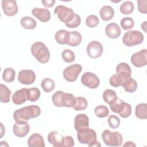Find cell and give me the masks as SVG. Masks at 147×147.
Wrapping results in <instances>:
<instances>
[{
    "label": "cell",
    "instance_id": "obj_1",
    "mask_svg": "<svg viewBox=\"0 0 147 147\" xmlns=\"http://www.w3.org/2000/svg\"><path fill=\"white\" fill-rule=\"evenodd\" d=\"M41 114V109L37 105H30L16 110L13 114L16 122L28 121L31 118L38 117Z\"/></svg>",
    "mask_w": 147,
    "mask_h": 147
},
{
    "label": "cell",
    "instance_id": "obj_2",
    "mask_svg": "<svg viewBox=\"0 0 147 147\" xmlns=\"http://www.w3.org/2000/svg\"><path fill=\"white\" fill-rule=\"evenodd\" d=\"M32 55L40 63L44 64L48 62L50 58V52L45 44L37 41L32 44L30 48Z\"/></svg>",
    "mask_w": 147,
    "mask_h": 147
},
{
    "label": "cell",
    "instance_id": "obj_3",
    "mask_svg": "<svg viewBox=\"0 0 147 147\" xmlns=\"http://www.w3.org/2000/svg\"><path fill=\"white\" fill-rule=\"evenodd\" d=\"M77 132V138L80 144H87L88 146H101L97 141L96 133L94 130L88 127Z\"/></svg>",
    "mask_w": 147,
    "mask_h": 147
},
{
    "label": "cell",
    "instance_id": "obj_4",
    "mask_svg": "<svg viewBox=\"0 0 147 147\" xmlns=\"http://www.w3.org/2000/svg\"><path fill=\"white\" fill-rule=\"evenodd\" d=\"M109 106L113 112L118 114L122 118H127L131 114V106L130 105L123 102L121 99L117 98Z\"/></svg>",
    "mask_w": 147,
    "mask_h": 147
},
{
    "label": "cell",
    "instance_id": "obj_5",
    "mask_svg": "<svg viewBox=\"0 0 147 147\" xmlns=\"http://www.w3.org/2000/svg\"><path fill=\"white\" fill-rule=\"evenodd\" d=\"M102 137L104 143L110 146H119L122 145L123 138L121 133L118 131H110L109 130H105Z\"/></svg>",
    "mask_w": 147,
    "mask_h": 147
},
{
    "label": "cell",
    "instance_id": "obj_6",
    "mask_svg": "<svg viewBox=\"0 0 147 147\" xmlns=\"http://www.w3.org/2000/svg\"><path fill=\"white\" fill-rule=\"evenodd\" d=\"M144 40V35L138 30H129L122 38L123 43L127 47H133L140 44Z\"/></svg>",
    "mask_w": 147,
    "mask_h": 147
},
{
    "label": "cell",
    "instance_id": "obj_7",
    "mask_svg": "<svg viewBox=\"0 0 147 147\" xmlns=\"http://www.w3.org/2000/svg\"><path fill=\"white\" fill-rule=\"evenodd\" d=\"M54 13L57 14L58 18L65 24L71 22L75 16L74 10L63 5L57 6L54 10Z\"/></svg>",
    "mask_w": 147,
    "mask_h": 147
},
{
    "label": "cell",
    "instance_id": "obj_8",
    "mask_svg": "<svg viewBox=\"0 0 147 147\" xmlns=\"http://www.w3.org/2000/svg\"><path fill=\"white\" fill-rule=\"evenodd\" d=\"M82 70V67L79 64H71L63 71V77L68 82H75Z\"/></svg>",
    "mask_w": 147,
    "mask_h": 147
},
{
    "label": "cell",
    "instance_id": "obj_9",
    "mask_svg": "<svg viewBox=\"0 0 147 147\" xmlns=\"http://www.w3.org/2000/svg\"><path fill=\"white\" fill-rule=\"evenodd\" d=\"M82 83L91 89L96 88L100 84V80L98 77L94 73L91 72H86L81 78Z\"/></svg>",
    "mask_w": 147,
    "mask_h": 147
},
{
    "label": "cell",
    "instance_id": "obj_10",
    "mask_svg": "<svg viewBox=\"0 0 147 147\" xmlns=\"http://www.w3.org/2000/svg\"><path fill=\"white\" fill-rule=\"evenodd\" d=\"M87 53L92 59H97L103 53V48L100 42L98 41H92L88 43L86 48Z\"/></svg>",
    "mask_w": 147,
    "mask_h": 147
},
{
    "label": "cell",
    "instance_id": "obj_11",
    "mask_svg": "<svg viewBox=\"0 0 147 147\" xmlns=\"http://www.w3.org/2000/svg\"><path fill=\"white\" fill-rule=\"evenodd\" d=\"M146 52L147 50L144 49L133 53L130 58L133 65L138 68L145 66L147 64Z\"/></svg>",
    "mask_w": 147,
    "mask_h": 147
},
{
    "label": "cell",
    "instance_id": "obj_12",
    "mask_svg": "<svg viewBox=\"0 0 147 147\" xmlns=\"http://www.w3.org/2000/svg\"><path fill=\"white\" fill-rule=\"evenodd\" d=\"M36 80V74L31 69H23L19 72L18 80L21 84L29 85L34 82Z\"/></svg>",
    "mask_w": 147,
    "mask_h": 147
},
{
    "label": "cell",
    "instance_id": "obj_13",
    "mask_svg": "<svg viewBox=\"0 0 147 147\" xmlns=\"http://www.w3.org/2000/svg\"><path fill=\"white\" fill-rule=\"evenodd\" d=\"M1 4L3 11L6 16L12 17L17 13L18 9L16 1L2 0Z\"/></svg>",
    "mask_w": 147,
    "mask_h": 147
},
{
    "label": "cell",
    "instance_id": "obj_14",
    "mask_svg": "<svg viewBox=\"0 0 147 147\" xmlns=\"http://www.w3.org/2000/svg\"><path fill=\"white\" fill-rule=\"evenodd\" d=\"M30 130V126L26 121L16 122L13 127L14 134L18 137L26 136Z\"/></svg>",
    "mask_w": 147,
    "mask_h": 147
},
{
    "label": "cell",
    "instance_id": "obj_15",
    "mask_svg": "<svg viewBox=\"0 0 147 147\" xmlns=\"http://www.w3.org/2000/svg\"><path fill=\"white\" fill-rule=\"evenodd\" d=\"M74 127L78 131L89 127L88 117L85 114H79L74 119Z\"/></svg>",
    "mask_w": 147,
    "mask_h": 147
},
{
    "label": "cell",
    "instance_id": "obj_16",
    "mask_svg": "<svg viewBox=\"0 0 147 147\" xmlns=\"http://www.w3.org/2000/svg\"><path fill=\"white\" fill-rule=\"evenodd\" d=\"M32 14L39 21L42 22H48L51 19L50 11L48 9L45 8L34 7L32 10Z\"/></svg>",
    "mask_w": 147,
    "mask_h": 147
},
{
    "label": "cell",
    "instance_id": "obj_17",
    "mask_svg": "<svg viewBox=\"0 0 147 147\" xmlns=\"http://www.w3.org/2000/svg\"><path fill=\"white\" fill-rule=\"evenodd\" d=\"M48 141L54 147H61L63 145L64 136L57 131H52L48 135Z\"/></svg>",
    "mask_w": 147,
    "mask_h": 147
},
{
    "label": "cell",
    "instance_id": "obj_18",
    "mask_svg": "<svg viewBox=\"0 0 147 147\" xmlns=\"http://www.w3.org/2000/svg\"><path fill=\"white\" fill-rule=\"evenodd\" d=\"M105 33L108 37L114 39L121 35V29L117 24L111 22L106 26Z\"/></svg>",
    "mask_w": 147,
    "mask_h": 147
},
{
    "label": "cell",
    "instance_id": "obj_19",
    "mask_svg": "<svg viewBox=\"0 0 147 147\" xmlns=\"http://www.w3.org/2000/svg\"><path fill=\"white\" fill-rule=\"evenodd\" d=\"M116 72L125 80L131 77V69L130 67L126 63H120L116 67Z\"/></svg>",
    "mask_w": 147,
    "mask_h": 147
},
{
    "label": "cell",
    "instance_id": "obj_20",
    "mask_svg": "<svg viewBox=\"0 0 147 147\" xmlns=\"http://www.w3.org/2000/svg\"><path fill=\"white\" fill-rule=\"evenodd\" d=\"M28 145L29 147H45L42 136L38 133L32 134L28 140Z\"/></svg>",
    "mask_w": 147,
    "mask_h": 147
},
{
    "label": "cell",
    "instance_id": "obj_21",
    "mask_svg": "<svg viewBox=\"0 0 147 147\" xmlns=\"http://www.w3.org/2000/svg\"><path fill=\"white\" fill-rule=\"evenodd\" d=\"M26 88H24L17 90L12 96L13 102L17 105H20L26 102L27 100L26 97Z\"/></svg>",
    "mask_w": 147,
    "mask_h": 147
},
{
    "label": "cell",
    "instance_id": "obj_22",
    "mask_svg": "<svg viewBox=\"0 0 147 147\" xmlns=\"http://www.w3.org/2000/svg\"><path fill=\"white\" fill-rule=\"evenodd\" d=\"M55 38L56 41L59 44H67L69 41L70 33L66 30H59L55 33Z\"/></svg>",
    "mask_w": 147,
    "mask_h": 147
},
{
    "label": "cell",
    "instance_id": "obj_23",
    "mask_svg": "<svg viewBox=\"0 0 147 147\" xmlns=\"http://www.w3.org/2000/svg\"><path fill=\"white\" fill-rule=\"evenodd\" d=\"M99 15L102 20L107 21L113 18L114 10L110 6H103L99 10Z\"/></svg>",
    "mask_w": 147,
    "mask_h": 147
},
{
    "label": "cell",
    "instance_id": "obj_24",
    "mask_svg": "<svg viewBox=\"0 0 147 147\" xmlns=\"http://www.w3.org/2000/svg\"><path fill=\"white\" fill-rule=\"evenodd\" d=\"M122 86L123 87L125 91L127 92L132 93L135 92V91L137 90V83L134 79L130 77L129 78L125 79L123 81L122 84Z\"/></svg>",
    "mask_w": 147,
    "mask_h": 147
},
{
    "label": "cell",
    "instance_id": "obj_25",
    "mask_svg": "<svg viewBox=\"0 0 147 147\" xmlns=\"http://www.w3.org/2000/svg\"><path fill=\"white\" fill-rule=\"evenodd\" d=\"M21 26L25 29H33L36 27L37 23L35 20L29 16H25L20 20Z\"/></svg>",
    "mask_w": 147,
    "mask_h": 147
},
{
    "label": "cell",
    "instance_id": "obj_26",
    "mask_svg": "<svg viewBox=\"0 0 147 147\" xmlns=\"http://www.w3.org/2000/svg\"><path fill=\"white\" fill-rule=\"evenodd\" d=\"M136 116L141 119L147 118V105L145 103H141L137 105L135 109Z\"/></svg>",
    "mask_w": 147,
    "mask_h": 147
},
{
    "label": "cell",
    "instance_id": "obj_27",
    "mask_svg": "<svg viewBox=\"0 0 147 147\" xmlns=\"http://www.w3.org/2000/svg\"><path fill=\"white\" fill-rule=\"evenodd\" d=\"M76 102V98L74 95L70 93H64L62 99L61 103L63 107H73Z\"/></svg>",
    "mask_w": 147,
    "mask_h": 147
},
{
    "label": "cell",
    "instance_id": "obj_28",
    "mask_svg": "<svg viewBox=\"0 0 147 147\" xmlns=\"http://www.w3.org/2000/svg\"><path fill=\"white\" fill-rule=\"evenodd\" d=\"M70 33V38L67 45L71 47H76L79 45L82 40V37L81 34L77 31L69 32Z\"/></svg>",
    "mask_w": 147,
    "mask_h": 147
},
{
    "label": "cell",
    "instance_id": "obj_29",
    "mask_svg": "<svg viewBox=\"0 0 147 147\" xmlns=\"http://www.w3.org/2000/svg\"><path fill=\"white\" fill-rule=\"evenodd\" d=\"M11 91L8 87L3 84H0V100L2 103H8L10 102Z\"/></svg>",
    "mask_w": 147,
    "mask_h": 147
},
{
    "label": "cell",
    "instance_id": "obj_30",
    "mask_svg": "<svg viewBox=\"0 0 147 147\" xmlns=\"http://www.w3.org/2000/svg\"><path fill=\"white\" fill-rule=\"evenodd\" d=\"M41 92L37 87H32L26 90L27 100L30 102H36L40 97Z\"/></svg>",
    "mask_w": 147,
    "mask_h": 147
},
{
    "label": "cell",
    "instance_id": "obj_31",
    "mask_svg": "<svg viewBox=\"0 0 147 147\" xmlns=\"http://www.w3.org/2000/svg\"><path fill=\"white\" fill-rule=\"evenodd\" d=\"M118 98L116 92L111 89H107L103 93V99L104 101L109 105L114 102Z\"/></svg>",
    "mask_w": 147,
    "mask_h": 147
},
{
    "label": "cell",
    "instance_id": "obj_32",
    "mask_svg": "<svg viewBox=\"0 0 147 147\" xmlns=\"http://www.w3.org/2000/svg\"><path fill=\"white\" fill-rule=\"evenodd\" d=\"M16 76V71L14 69L8 67L5 68L2 74L3 80L7 82L10 83L14 81Z\"/></svg>",
    "mask_w": 147,
    "mask_h": 147
},
{
    "label": "cell",
    "instance_id": "obj_33",
    "mask_svg": "<svg viewBox=\"0 0 147 147\" xmlns=\"http://www.w3.org/2000/svg\"><path fill=\"white\" fill-rule=\"evenodd\" d=\"M88 106L87 99L82 96H78L76 98V102L73 108L76 111H82L86 109Z\"/></svg>",
    "mask_w": 147,
    "mask_h": 147
},
{
    "label": "cell",
    "instance_id": "obj_34",
    "mask_svg": "<svg viewBox=\"0 0 147 147\" xmlns=\"http://www.w3.org/2000/svg\"><path fill=\"white\" fill-rule=\"evenodd\" d=\"M41 86L45 92H50L54 89L55 84V82L52 79L47 78L42 80Z\"/></svg>",
    "mask_w": 147,
    "mask_h": 147
},
{
    "label": "cell",
    "instance_id": "obj_35",
    "mask_svg": "<svg viewBox=\"0 0 147 147\" xmlns=\"http://www.w3.org/2000/svg\"><path fill=\"white\" fill-rule=\"evenodd\" d=\"M119 10L121 13L123 14H130L134 10V5L131 1H125L121 4Z\"/></svg>",
    "mask_w": 147,
    "mask_h": 147
},
{
    "label": "cell",
    "instance_id": "obj_36",
    "mask_svg": "<svg viewBox=\"0 0 147 147\" xmlns=\"http://www.w3.org/2000/svg\"><path fill=\"white\" fill-rule=\"evenodd\" d=\"M95 114L98 118H105L107 117L109 114V110L107 107L105 105H99L94 109Z\"/></svg>",
    "mask_w": 147,
    "mask_h": 147
},
{
    "label": "cell",
    "instance_id": "obj_37",
    "mask_svg": "<svg viewBox=\"0 0 147 147\" xmlns=\"http://www.w3.org/2000/svg\"><path fill=\"white\" fill-rule=\"evenodd\" d=\"M61 57L63 60L68 63H72L75 59V55L73 51L70 49H65L62 52Z\"/></svg>",
    "mask_w": 147,
    "mask_h": 147
},
{
    "label": "cell",
    "instance_id": "obj_38",
    "mask_svg": "<svg viewBox=\"0 0 147 147\" xmlns=\"http://www.w3.org/2000/svg\"><path fill=\"white\" fill-rule=\"evenodd\" d=\"M120 24L123 30H129L133 28L134 21L132 18L126 17L121 20Z\"/></svg>",
    "mask_w": 147,
    "mask_h": 147
},
{
    "label": "cell",
    "instance_id": "obj_39",
    "mask_svg": "<svg viewBox=\"0 0 147 147\" xmlns=\"http://www.w3.org/2000/svg\"><path fill=\"white\" fill-rule=\"evenodd\" d=\"M123 81V79L118 74L113 75L109 79L110 84L114 87H118L122 86Z\"/></svg>",
    "mask_w": 147,
    "mask_h": 147
},
{
    "label": "cell",
    "instance_id": "obj_40",
    "mask_svg": "<svg viewBox=\"0 0 147 147\" xmlns=\"http://www.w3.org/2000/svg\"><path fill=\"white\" fill-rule=\"evenodd\" d=\"M64 93V92L62 91H57L53 94L52 96V100L53 103L56 107H63L62 103H61V99Z\"/></svg>",
    "mask_w": 147,
    "mask_h": 147
},
{
    "label": "cell",
    "instance_id": "obj_41",
    "mask_svg": "<svg viewBox=\"0 0 147 147\" xmlns=\"http://www.w3.org/2000/svg\"><path fill=\"white\" fill-rule=\"evenodd\" d=\"M99 22V18L95 15L92 14L88 16L86 20V24L89 28H94L96 26Z\"/></svg>",
    "mask_w": 147,
    "mask_h": 147
},
{
    "label": "cell",
    "instance_id": "obj_42",
    "mask_svg": "<svg viewBox=\"0 0 147 147\" xmlns=\"http://www.w3.org/2000/svg\"><path fill=\"white\" fill-rule=\"evenodd\" d=\"M109 126L111 129H117L120 125V119L115 115H110L107 119Z\"/></svg>",
    "mask_w": 147,
    "mask_h": 147
},
{
    "label": "cell",
    "instance_id": "obj_43",
    "mask_svg": "<svg viewBox=\"0 0 147 147\" xmlns=\"http://www.w3.org/2000/svg\"><path fill=\"white\" fill-rule=\"evenodd\" d=\"M80 22H81L80 17L78 14L75 13V16L73 20L71 22L67 24H65V25L69 28H75L80 25Z\"/></svg>",
    "mask_w": 147,
    "mask_h": 147
},
{
    "label": "cell",
    "instance_id": "obj_44",
    "mask_svg": "<svg viewBox=\"0 0 147 147\" xmlns=\"http://www.w3.org/2000/svg\"><path fill=\"white\" fill-rule=\"evenodd\" d=\"M137 5L138 11L142 14L147 13V1L146 0H137Z\"/></svg>",
    "mask_w": 147,
    "mask_h": 147
},
{
    "label": "cell",
    "instance_id": "obj_45",
    "mask_svg": "<svg viewBox=\"0 0 147 147\" xmlns=\"http://www.w3.org/2000/svg\"><path fill=\"white\" fill-rule=\"evenodd\" d=\"M74 145H75L74 141V139L72 136H66L64 137L63 146L72 147V146H74Z\"/></svg>",
    "mask_w": 147,
    "mask_h": 147
},
{
    "label": "cell",
    "instance_id": "obj_46",
    "mask_svg": "<svg viewBox=\"0 0 147 147\" xmlns=\"http://www.w3.org/2000/svg\"><path fill=\"white\" fill-rule=\"evenodd\" d=\"M41 2L45 7H51L55 5L56 1L55 0H46V1H42Z\"/></svg>",
    "mask_w": 147,
    "mask_h": 147
},
{
    "label": "cell",
    "instance_id": "obj_47",
    "mask_svg": "<svg viewBox=\"0 0 147 147\" xmlns=\"http://www.w3.org/2000/svg\"><path fill=\"white\" fill-rule=\"evenodd\" d=\"M123 146H136V144H134L133 142H132L131 141H127L125 142V144H124L123 145Z\"/></svg>",
    "mask_w": 147,
    "mask_h": 147
},
{
    "label": "cell",
    "instance_id": "obj_48",
    "mask_svg": "<svg viewBox=\"0 0 147 147\" xmlns=\"http://www.w3.org/2000/svg\"><path fill=\"white\" fill-rule=\"evenodd\" d=\"M146 21H145L144 22H143L142 24H141V28H142V29H144V30L145 31V32H146V30L145 29V28H146Z\"/></svg>",
    "mask_w": 147,
    "mask_h": 147
}]
</instances>
